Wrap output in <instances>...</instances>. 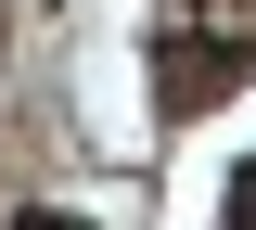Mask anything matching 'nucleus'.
<instances>
[{"label": "nucleus", "mask_w": 256, "mask_h": 230, "mask_svg": "<svg viewBox=\"0 0 256 230\" xmlns=\"http://www.w3.org/2000/svg\"><path fill=\"white\" fill-rule=\"evenodd\" d=\"M218 90H244V38H166L154 51V102L166 115H205Z\"/></svg>", "instance_id": "obj_1"}, {"label": "nucleus", "mask_w": 256, "mask_h": 230, "mask_svg": "<svg viewBox=\"0 0 256 230\" xmlns=\"http://www.w3.org/2000/svg\"><path fill=\"white\" fill-rule=\"evenodd\" d=\"M0 230H90V218H64V205H26V218H0Z\"/></svg>", "instance_id": "obj_2"}, {"label": "nucleus", "mask_w": 256, "mask_h": 230, "mask_svg": "<svg viewBox=\"0 0 256 230\" xmlns=\"http://www.w3.org/2000/svg\"><path fill=\"white\" fill-rule=\"evenodd\" d=\"M230 230H256V166H244V179H230Z\"/></svg>", "instance_id": "obj_3"}]
</instances>
